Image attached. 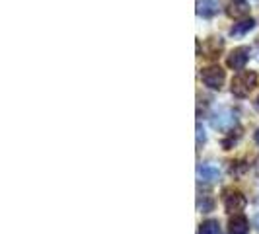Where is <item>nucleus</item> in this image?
I'll use <instances>...</instances> for the list:
<instances>
[{
  "label": "nucleus",
  "mask_w": 259,
  "mask_h": 234,
  "mask_svg": "<svg viewBox=\"0 0 259 234\" xmlns=\"http://www.w3.org/2000/svg\"><path fill=\"white\" fill-rule=\"evenodd\" d=\"M255 86H257V74L251 72V70H244V72H240V74H236L232 78L230 90H232L236 98H246Z\"/></svg>",
  "instance_id": "f257e3e1"
},
{
  "label": "nucleus",
  "mask_w": 259,
  "mask_h": 234,
  "mask_svg": "<svg viewBox=\"0 0 259 234\" xmlns=\"http://www.w3.org/2000/svg\"><path fill=\"white\" fill-rule=\"evenodd\" d=\"M238 123V111H234L232 107H217L210 113V125L217 131H230Z\"/></svg>",
  "instance_id": "f03ea898"
},
{
  "label": "nucleus",
  "mask_w": 259,
  "mask_h": 234,
  "mask_svg": "<svg viewBox=\"0 0 259 234\" xmlns=\"http://www.w3.org/2000/svg\"><path fill=\"white\" fill-rule=\"evenodd\" d=\"M201 80H203V84L207 88H210V90H221L224 80H226V72L219 65H210L207 68H203Z\"/></svg>",
  "instance_id": "7ed1b4c3"
},
{
  "label": "nucleus",
  "mask_w": 259,
  "mask_h": 234,
  "mask_svg": "<svg viewBox=\"0 0 259 234\" xmlns=\"http://www.w3.org/2000/svg\"><path fill=\"white\" fill-rule=\"evenodd\" d=\"M222 201H224L226 211H230V213H238V211H242V209L246 207V197L240 193L238 189H232V187L222 191Z\"/></svg>",
  "instance_id": "20e7f679"
},
{
  "label": "nucleus",
  "mask_w": 259,
  "mask_h": 234,
  "mask_svg": "<svg viewBox=\"0 0 259 234\" xmlns=\"http://www.w3.org/2000/svg\"><path fill=\"white\" fill-rule=\"evenodd\" d=\"M249 61V47H238L234 49L228 59H226V66L228 68H234V70H242L246 63Z\"/></svg>",
  "instance_id": "39448f33"
},
{
  "label": "nucleus",
  "mask_w": 259,
  "mask_h": 234,
  "mask_svg": "<svg viewBox=\"0 0 259 234\" xmlns=\"http://www.w3.org/2000/svg\"><path fill=\"white\" fill-rule=\"evenodd\" d=\"M197 176H199L201 182L210 183V182H214V180L221 178V168L214 166V164H203V166L197 168Z\"/></svg>",
  "instance_id": "423d86ee"
},
{
  "label": "nucleus",
  "mask_w": 259,
  "mask_h": 234,
  "mask_svg": "<svg viewBox=\"0 0 259 234\" xmlns=\"http://www.w3.org/2000/svg\"><path fill=\"white\" fill-rule=\"evenodd\" d=\"M221 10V0H197V14L210 18Z\"/></svg>",
  "instance_id": "0eeeda50"
},
{
  "label": "nucleus",
  "mask_w": 259,
  "mask_h": 234,
  "mask_svg": "<svg viewBox=\"0 0 259 234\" xmlns=\"http://www.w3.org/2000/svg\"><path fill=\"white\" fill-rule=\"evenodd\" d=\"M249 230V222L244 215H234L230 219V232L232 234H247Z\"/></svg>",
  "instance_id": "6e6552de"
},
{
  "label": "nucleus",
  "mask_w": 259,
  "mask_h": 234,
  "mask_svg": "<svg viewBox=\"0 0 259 234\" xmlns=\"http://www.w3.org/2000/svg\"><path fill=\"white\" fill-rule=\"evenodd\" d=\"M255 26V22L249 18V20H242V22H238V24H234L232 29H230V35L234 37H240V35H246L249 29H253Z\"/></svg>",
  "instance_id": "1a4fd4ad"
},
{
  "label": "nucleus",
  "mask_w": 259,
  "mask_h": 234,
  "mask_svg": "<svg viewBox=\"0 0 259 234\" xmlns=\"http://www.w3.org/2000/svg\"><path fill=\"white\" fill-rule=\"evenodd\" d=\"M207 45H208V49L205 51V57H217V55L222 51V45H224V43H222L221 37H219V39L210 37L207 41Z\"/></svg>",
  "instance_id": "9d476101"
},
{
  "label": "nucleus",
  "mask_w": 259,
  "mask_h": 234,
  "mask_svg": "<svg viewBox=\"0 0 259 234\" xmlns=\"http://www.w3.org/2000/svg\"><path fill=\"white\" fill-rule=\"evenodd\" d=\"M199 234H221L219 222L217 221H205L199 228Z\"/></svg>",
  "instance_id": "9b49d317"
},
{
  "label": "nucleus",
  "mask_w": 259,
  "mask_h": 234,
  "mask_svg": "<svg viewBox=\"0 0 259 234\" xmlns=\"http://www.w3.org/2000/svg\"><path fill=\"white\" fill-rule=\"evenodd\" d=\"M249 12V10H247V6L246 4H240V6H230V10H228V14H230V16H234V18H238V16H246V14Z\"/></svg>",
  "instance_id": "f8f14e48"
},
{
  "label": "nucleus",
  "mask_w": 259,
  "mask_h": 234,
  "mask_svg": "<svg viewBox=\"0 0 259 234\" xmlns=\"http://www.w3.org/2000/svg\"><path fill=\"white\" fill-rule=\"evenodd\" d=\"M205 143V131L201 127V123H197V144Z\"/></svg>",
  "instance_id": "ddd939ff"
},
{
  "label": "nucleus",
  "mask_w": 259,
  "mask_h": 234,
  "mask_svg": "<svg viewBox=\"0 0 259 234\" xmlns=\"http://www.w3.org/2000/svg\"><path fill=\"white\" fill-rule=\"evenodd\" d=\"M253 222H255V226H257V228H259V213H257V215H255V219H253Z\"/></svg>",
  "instance_id": "4468645a"
},
{
  "label": "nucleus",
  "mask_w": 259,
  "mask_h": 234,
  "mask_svg": "<svg viewBox=\"0 0 259 234\" xmlns=\"http://www.w3.org/2000/svg\"><path fill=\"white\" fill-rule=\"evenodd\" d=\"M255 143L259 144V129H257V133H255Z\"/></svg>",
  "instance_id": "2eb2a0df"
},
{
  "label": "nucleus",
  "mask_w": 259,
  "mask_h": 234,
  "mask_svg": "<svg viewBox=\"0 0 259 234\" xmlns=\"http://www.w3.org/2000/svg\"><path fill=\"white\" fill-rule=\"evenodd\" d=\"M255 51L259 53V39H257V41H255Z\"/></svg>",
  "instance_id": "dca6fc26"
},
{
  "label": "nucleus",
  "mask_w": 259,
  "mask_h": 234,
  "mask_svg": "<svg viewBox=\"0 0 259 234\" xmlns=\"http://www.w3.org/2000/svg\"><path fill=\"white\" fill-rule=\"evenodd\" d=\"M234 2H244V0H234Z\"/></svg>",
  "instance_id": "f3484780"
}]
</instances>
